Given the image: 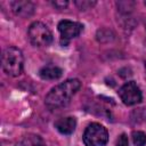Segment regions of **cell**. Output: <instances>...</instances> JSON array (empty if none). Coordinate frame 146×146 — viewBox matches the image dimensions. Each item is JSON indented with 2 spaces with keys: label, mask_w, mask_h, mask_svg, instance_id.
Listing matches in <instances>:
<instances>
[{
  "label": "cell",
  "mask_w": 146,
  "mask_h": 146,
  "mask_svg": "<svg viewBox=\"0 0 146 146\" xmlns=\"http://www.w3.org/2000/svg\"><path fill=\"white\" fill-rule=\"evenodd\" d=\"M80 87L81 82L78 79H68L57 84L47 94L44 98L46 106L50 110H57L66 106Z\"/></svg>",
  "instance_id": "1"
},
{
  "label": "cell",
  "mask_w": 146,
  "mask_h": 146,
  "mask_svg": "<svg viewBox=\"0 0 146 146\" xmlns=\"http://www.w3.org/2000/svg\"><path fill=\"white\" fill-rule=\"evenodd\" d=\"M2 68L10 76H18L23 71V54L16 47H8L3 50L1 57Z\"/></svg>",
  "instance_id": "2"
},
{
  "label": "cell",
  "mask_w": 146,
  "mask_h": 146,
  "mask_svg": "<svg viewBox=\"0 0 146 146\" xmlns=\"http://www.w3.org/2000/svg\"><path fill=\"white\" fill-rule=\"evenodd\" d=\"M29 39L35 47H47L52 41V34L48 26L41 22H34L29 27Z\"/></svg>",
  "instance_id": "3"
},
{
  "label": "cell",
  "mask_w": 146,
  "mask_h": 146,
  "mask_svg": "<svg viewBox=\"0 0 146 146\" xmlns=\"http://www.w3.org/2000/svg\"><path fill=\"white\" fill-rule=\"evenodd\" d=\"M82 138L86 146H105L108 140V133L102 124L94 122L86 128Z\"/></svg>",
  "instance_id": "4"
},
{
  "label": "cell",
  "mask_w": 146,
  "mask_h": 146,
  "mask_svg": "<svg viewBox=\"0 0 146 146\" xmlns=\"http://www.w3.org/2000/svg\"><path fill=\"white\" fill-rule=\"evenodd\" d=\"M119 96L123 104L125 105H135L141 102V91L137 83L135 81H129L125 82L119 90Z\"/></svg>",
  "instance_id": "5"
},
{
  "label": "cell",
  "mask_w": 146,
  "mask_h": 146,
  "mask_svg": "<svg viewBox=\"0 0 146 146\" xmlns=\"http://www.w3.org/2000/svg\"><path fill=\"white\" fill-rule=\"evenodd\" d=\"M82 30H83V25L78 22L63 19L58 23V31L60 33V36L65 40H71L73 38H76L78 35H80Z\"/></svg>",
  "instance_id": "6"
},
{
  "label": "cell",
  "mask_w": 146,
  "mask_h": 146,
  "mask_svg": "<svg viewBox=\"0 0 146 146\" xmlns=\"http://www.w3.org/2000/svg\"><path fill=\"white\" fill-rule=\"evenodd\" d=\"M13 11L21 17H30L33 15L35 6L31 1H13L11 2Z\"/></svg>",
  "instance_id": "7"
},
{
  "label": "cell",
  "mask_w": 146,
  "mask_h": 146,
  "mask_svg": "<svg viewBox=\"0 0 146 146\" xmlns=\"http://www.w3.org/2000/svg\"><path fill=\"white\" fill-rule=\"evenodd\" d=\"M76 127V120L73 116L67 117H60L55 122V128L62 133V135H71L75 130Z\"/></svg>",
  "instance_id": "8"
},
{
  "label": "cell",
  "mask_w": 146,
  "mask_h": 146,
  "mask_svg": "<svg viewBox=\"0 0 146 146\" xmlns=\"http://www.w3.org/2000/svg\"><path fill=\"white\" fill-rule=\"evenodd\" d=\"M62 74H63V70L58 66H55V65L43 66L39 71V75L43 80H57L62 76Z\"/></svg>",
  "instance_id": "9"
},
{
  "label": "cell",
  "mask_w": 146,
  "mask_h": 146,
  "mask_svg": "<svg viewBox=\"0 0 146 146\" xmlns=\"http://www.w3.org/2000/svg\"><path fill=\"white\" fill-rule=\"evenodd\" d=\"M18 146H46V145L39 136H29Z\"/></svg>",
  "instance_id": "10"
},
{
  "label": "cell",
  "mask_w": 146,
  "mask_h": 146,
  "mask_svg": "<svg viewBox=\"0 0 146 146\" xmlns=\"http://www.w3.org/2000/svg\"><path fill=\"white\" fill-rule=\"evenodd\" d=\"M131 137L135 146H144L146 144V133L143 131H133Z\"/></svg>",
  "instance_id": "11"
},
{
  "label": "cell",
  "mask_w": 146,
  "mask_h": 146,
  "mask_svg": "<svg viewBox=\"0 0 146 146\" xmlns=\"http://www.w3.org/2000/svg\"><path fill=\"white\" fill-rule=\"evenodd\" d=\"M75 5L79 7V9L86 10V9H89L92 6H95L96 2L95 1H75Z\"/></svg>",
  "instance_id": "12"
},
{
  "label": "cell",
  "mask_w": 146,
  "mask_h": 146,
  "mask_svg": "<svg viewBox=\"0 0 146 146\" xmlns=\"http://www.w3.org/2000/svg\"><path fill=\"white\" fill-rule=\"evenodd\" d=\"M115 146H129V140H128V136L125 133H122L117 140H116V144Z\"/></svg>",
  "instance_id": "13"
},
{
  "label": "cell",
  "mask_w": 146,
  "mask_h": 146,
  "mask_svg": "<svg viewBox=\"0 0 146 146\" xmlns=\"http://www.w3.org/2000/svg\"><path fill=\"white\" fill-rule=\"evenodd\" d=\"M52 6L58 8V9H64L66 6H67V1H54L52 2Z\"/></svg>",
  "instance_id": "14"
},
{
  "label": "cell",
  "mask_w": 146,
  "mask_h": 146,
  "mask_svg": "<svg viewBox=\"0 0 146 146\" xmlns=\"http://www.w3.org/2000/svg\"><path fill=\"white\" fill-rule=\"evenodd\" d=\"M145 70H146V62H145Z\"/></svg>",
  "instance_id": "15"
},
{
  "label": "cell",
  "mask_w": 146,
  "mask_h": 146,
  "mask_svg": "<svg viewBox=\"0 0 146 146\" xmlns=\"http://www.w3.org/2000/svg\"><path fill=\"white\" fill-rule=\"evenodd\" d=\"M145 27H146V23H145Z\"/></svg>",
  "instance_id": "16"
}]
</instances>
